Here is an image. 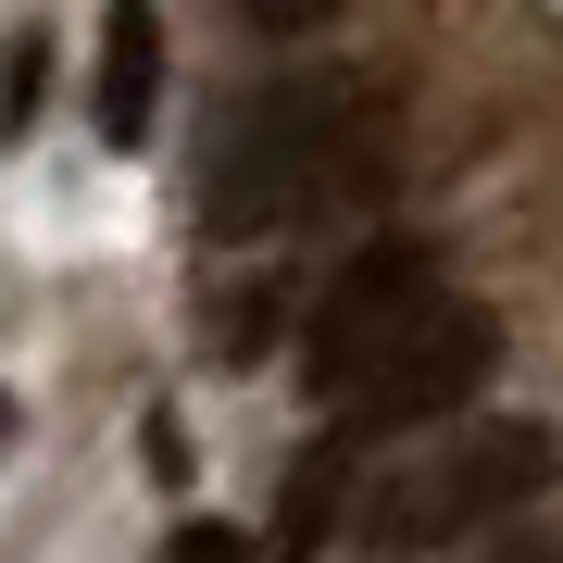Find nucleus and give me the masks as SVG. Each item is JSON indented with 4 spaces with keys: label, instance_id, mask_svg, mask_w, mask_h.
Returning a JSON list of instances; mask_svg holds the SVG:
<instances>
[{
    "label": "nucleus",
    "instance_id": "f257e3e1",
    "mask_svg": "<svg viewBox=\"0 0 563 563\" xmlns=\"http://www.w3.org/2000/svg\"><path fill=\"white\" fill-rule=\"evenodd\" d=\"M376 176V88L363 76H288V88H251L213 139V176H201V225L213 239H276L325 201Z\"/></svg>",
    "mask_w": 563,
    "mask_h": 563
},
{
    "label": "nucleus",
    "instance_id": "f03ea898",
    "mask_svg": "<svg viewBox=\"0 0 563 563\" xmlns=\"http://www.w3.org/2000/svg\"><path fill=\"white\" fill-rule=\"evenodd\" d=\"M563 476V439L539 413H451V426H426V451L388 439V463L363 476V501H351V539L376 551V563H426V551H451V539H488V526H514L539 488Z\"/></svg>",
    "mask_w": 563,
    "mask_h": 563
},
{
    "label": "nucleus",
    "instance_id": "7ed1b4c3",
    "mask_svg": "<svg viewBox=\"0 0 563 563\" xmlns=\"http://www.w3.org/2000/svg\"><path fill=\"white\" fill-rule=\"evenodd\" d=\"M439 301H451V276H439V251H426V239L351 251L339 276L313 288V313H301V388H313V401H351V388L376 376V363L401 351Z\"/></svg>",
    "mask_w": 563,
    "mask_h": 563
},
{
    "label": "nucleus",
    "instance_id": "20e7f679",
    "mask_svg": "<svg viewBox=\"0 0 563 563\" xmlns=\"http://www.w3.org/2000/svg\"><path fill=\"white\" fill-rule=\"evenodd\" d=\"M488 363H501V325H488V301H463V288H451V301L426 313L413 339L351 388V401H325V426H339L363 463H376L388 439H426V426H451V413L488 388Z\"/></svg>",
    "mask_w": 563,
    "mask_h": 563
},
{
    "label": "nucleus",
    "instance_id": "39448f33",
    "mask_svg": "<svg viewBox=\"0 0 563 563\" xmlns=\"http://www.w3.org/2000/svg\"><path fill=\"white\" fill-rule=\"evenodd\" d=\"M163 101V13L151 0H101V139L139 151Z\"/></svg>",
    "mask_w": 563,
    "mask_h": 563
},
{
    "label": "nucleus",
    "instance_id": "423d86ee",
    "mask_svg": "<svg viewBox=\"0 0 563 563\" xmlns=\"http://www.w3.org/2000/svg\"><path fill=\"white\" fill-rule=\"evenodd\" d=\"M38 76H51V38H38V25H25V38L0 51V139H13L25 113H38Z\"/></svg>",
    "mask_w": 563,
    "mask_h": 563
},
{
    "label": "nucleus",
    "instance_id": "0eeeda50",
    "mask_svg": "<svg viewBox=\"0 0 563 563\" xmlns=\"http://www.w3.org/2000/svg\"><path fill=\"white\" fill-rule=\"evenodd\" d=\"M163 563H263V551L239 539V526H201V514H188L176 539H163Z\"/></svg>",
    "mask_w": 563,
    "mask_h": 563
},
{
    "label": "nucleus",
    "instance_id": "6e6552de",
    "mask_svg": "<svg viewBox=\"0 0 563 563\" xmlns=\"http://www.w3.org/2000/svg\"><path fill=\"white\" fill-rule=\"evenodd\" d=\"M239 13L263 25V38H313V25H325V13H339V0H239Z\"/></svg>",
    "mask_w": 563,
    "mask_h": 563
},
{
    "label": "nucleus",
    "instance_id": "1a4fd4ad",
    "mask_svg": "<svg viewBox=\"0 0 563 563\" xmlns=\"http://www.w3.org/2000/svg\"><path fill=\"white\" fill-rule=\"evenodd\" d=\"M514 563H539V551H514Z\"/></svg>",
    "mask_w": 563,
    "mask_h": 563
}]
</instances>
